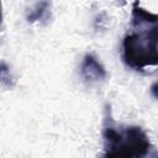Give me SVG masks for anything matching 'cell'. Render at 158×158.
I'll return each instance as SVG.
<instances>
[{"label":"cell","instance_id":"obj_1","mask_svg":"<svg viewBox=\"0 0 158 158\" xmlns=\"http://www.w3.org/2000/svg\"><path fill=\"white\" fill-rule=\"evenodd\" d=\"M122 60L136 70L144 73L158 68V14L133 2L131 31L122 40Z\"/></svg>","mask_w":158,"mask_h":158},{"label":"cell","instance_id":"obj_2","mask_svg":"<svg viewBox=\"0 0 158 158\" xmlns=\"http://www.w3.org/2000/svg\"><path fill=\"white\" fill-rule=\"evenodd\" d=\"M102 138V158H143L151 147L147 133L139 126L117 128L111 120L109 109H106Z\"/></svg>","mask_w":158,"mask_h":158},{"label":"cell","instance_id":"obj_3","mask_svg":"<svg viewBox=\"0 0 158 158\" xmlns=\"http://www.w3.org/2000/svg\"><path fill=\"white\" fill-rule=\"evenodd\" d=\"M80 75L85 83L94 84V83L105 80L107 77V73L105 67L93 53H86L83 57V60L80 64Z\"/></svg>","mask_w":158,"mask_h":158},{"label":"cell","instance_id":"obj_4","mask_svg":"<svg viewBox=\"0 0 158 158\" xmlns=\"http://www.w3.org/2000/svg\"><path fill=\"white\" fill-rule=\"evenodd\" d=\"M49 15V2L42 1L36 4L30 12L27 14V21L28 22H36V21H42L47 19Z\"/></svg>","mask_w":158,"mask_h":158},{"label":"cell","instance_id":"obj_5","mask_svg":"<svg viewBox=\"0 0 158 158\" xmlns=\"http://www.w3.org/2000/svg\"><path fill=\"white\" fill-rule=\"evenodd\" d=\"M151 95L158 101V80L157 81H154L152 85H151Z\"/></svg>","mask_w":158,"mask_h":158}]
</instances>
